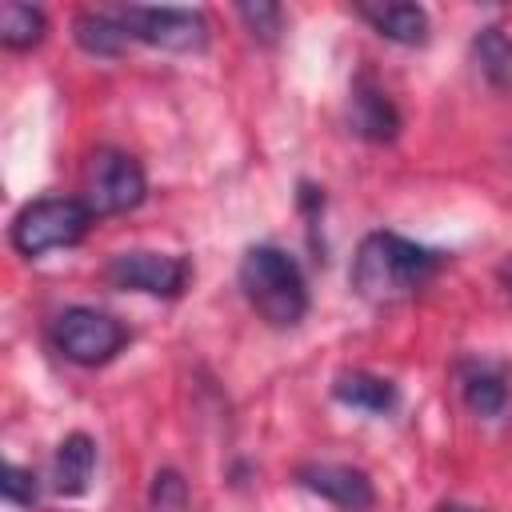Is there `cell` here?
Wrapping results in <instances>:
<instances>
[{
  "label": "cell",
  "instance_id": "obj_1",
  "mask_svg": "<svg viewBox=\"0 0 512 512\" xmlns=\"http://www.w3.org/2000/svg\"><path fill=\"white\" fill-rule=\"evenodd\" d=\"M444 256L396 232H368L352 256V288L372 304H396L432 284Z\"/></svg>",
  "mask_w": 512,
  "mask_h": 512
},
{
  "label": "cell",
  "instance_id": "obj_2",
  "mask_svg": "<svg viewBox=\"0 0 512 512\" xmlns=\"http://www.w3.org/2000/svg\"><path fill=\"white\" fill-rule=\"evenodd\" d=\"M240 292L244 300L276 328H292L304 320L308 312V284H304V272L300 264L276 248V244H252L244 256H240Z\"/></svg>",
  "mask_w": 512,
  "mask_h": 512
},
{
  "label": "cell",
  "instance_id": "obj_3",
  "mask_svg": "<svg viewBox=\"0 0 512 512\" xmlns=\"http://www.w3.org/2000/svg\"><path fill=\"white\" fill-rule=\"evenodd\" d=\"M92 224V212L84 208L80 196H44V200H32L24 204L16 216H12V228H8V240L20 256H44V252H56V248H72L76 240H84Z\"/></svg>",
  "mask_w": 512,
  "mask_h": 512
},
{
  "label": "cell",
  "instance_id": "obj_4",
  "mask_svg": "<svg viewBox=\"0 0 512 512\" xmlns=\"http://www.w3.org/2000/svg\"><path fill=\"white\" fill-rule=\"evenodd\" d=\"M148 196V176L136 156L120 148H96L80 172V200L92 216L132 212Z\"/></svg>",
  "mask_w": 512,
  "mask_h": 512
},
{
  "label": "cell",
  "instance_id": "obj_5",
  "mask_svg": "<svg viewBox=\"0 0 512 512\" xmlns=\"http://www.w3.org/2000/svg\"><path fill=\"white\" fill-rule=\"evenodd\" d=\"M52 340L64 360H72L80 368H96V364H108L128 344V328L100 308L76 304L52 320Z\"/></svg>",
  "mask_w": 512,
  "mask_h": 512
},
{
  "label": "cell",
  "instance_id": "obj_6",
  "mask_svg": "<svg viewBox=\"0 0 512 512\" xmlns=\"http://www.w3.org/2000/svg\"><path fill=\"white\" fill-rule=\"evenodd\" d=\"M192 264L184 256L172 252H148V248H132V252H116L104 264V280L120 292H148V296H180L188 288Z\"/></svg>",
  "mask_w": 512,
  "mask_h": 512
},
{
  "label": "cell",
  "instance_id": "obj_7",
  "mask_svg": "<svg viewBox=\"0 0 512 512\" xmlns=\"http://www.w3.org/2000/svg\"><path fill=\"white\" fill-rule=\"evenodd\" d=\"M132 40L156 44L164 52H200L208 44V20L192 8H120L116 12Z\"/></svg>",
  "mask_w": 512,
  "mask_h": 512
},
{
  "label": "cell",
  "instance_id": "obj_8",
  "mask_svg": "<svg viewBox=\"0 0 512 512\" xmlns=\"http://www.w3.org/2000/svg\"><path fill=\"white\" fill-rule=\"evenodd\" d=\"M296 480H300V488L324 496L328 504H336V508H344V512H372V504H376L372 480H368L360 468H352V464L308 460V464L296 468Z\"/></svg>",
  "mask_w": 512,
  "mask_h": 512
},
{
  "label": "cell",
  "instance_id": "obj_9",
  "mask_svg": "<svg viewBox=\"0 0 512 512\" xmlns=\"http://www.w3.org/2000/svg\"><path fill=\"white\" fill-rule=\"evenodd\" d=\"M356 16L368 20L392 44H424L428 40V12L420 4H356Z\"/></svg>",
  "mask_w": 512,
  "mask_h": 512
},
{
  "label": "cell",
  "instance_id": "obj_10",
  "mask_svg": "<svg viewBox=\"0 0 512 512\" xmlns=\"http://www.w3.org/2000/svg\"><path fill=\"white\" fill-rule=\"evenodd\" d=\"M352 128L364 136V140H396L400 132V112L396 104L388 100V92H380L372 80H360L352 88Z\"/></svg>",
  "mask_w": 512,
  "mask_h": 512
},
{
  "label": "cell",
  "instance_id": "obj_11",
  "mask_svg": "<svg viewBox=\"0 0 512 512\" xmlns=\"http://www.w3.org/2000/svg\"><path fill=\"white\" fill-rule=\"evenodd\" d=\"M92 468H96V440L84 432H72L60 440L52 456V488L60 496H80L92 480Z\"/></svg>",
  "mask_w": 512,
  "mask_h": 512
},
{
  "label": "cell",
  "instance_id": "obj_12",
  "mask_svg": "<svg viewBox=\"0 0 512 512\" xmlns=\"http://www.w3.org/2000/svg\"><path fill=\"white\" fill-rule=\"evenodd\" d=\"M332 396L344 404V408H356V412H372V416H384L396 408V384L384 380V376H372V372H340L332 380Z\"/></svg>",
  "mask_w": 512,
  "mask_h": 512
},
{
  "label": "cell",
  "instance_id": "obj_13",
  "mask_svg": "<svg viewBox=\"0 0 512 512\" xmlns=\"http://www.w3.org/2000/svg\"><path fill=\"white\" fill-rule=\"evenodd\" d=\"M72 40L88 56H120L128 48L132 32L124 28V20L116 12H76L72 16Z\"/></svg>",
  "mask_w": 512,
  "mask_h": 512
},
{
  "label": "cell",
  "instance_id": "obj_14",
  "mask_svg": "<svg viewBox=\"0 0 512 512\" xmlns=\"http://www.w3.org/2000/svg\"><path fill=\"white\" fill-rule=\"evenodd\" d=\"M460 392H464V404L476 412V416H484V420H492V416H500L504 408H508V384H504V372H496L492 364H464V372H460Z\"/></svg>",
  "mask_w": 512,
  "mask_h": 512
},
{
  "label": "cell",
  "instance_id": "obj_15",
  "mask_svg": "<svg viewBox=\"0 0 512 512\" xmlns=\"http://www.w3.org/2000/svg\"><path fill=\"white\" fill-rule=\"evenodd\" d=\"M472 56H476V64L492 88H500V92L512 88V40L496 24H488L472 36Z\"/></svg>",
  "mask_w": 512,
  "mask_h": 512
},
{
  "label": "cell",
  "instance_id": "obj_16",
  "mask_svg": "<svg viewBox=\"0 0 512 512\" xmlns=\"http://www.w3.org/2000/svg\"><path fill=\"white\" fill-rule=\"evenodd\" d=\"M44 32H48V20H44L40 8L16 4V0L0 4V44H4L8 52H28V48H36V44L44 40Z\"/></svg>",
  "mask_w": 512,
  "mask_h": 512
},
{
  "label": "cell",
  "instance_id": "obj_17",
  "mask_svg": "<svg viewBox=\"0 0 512 512\" xmlns=\"http://www.w3.org/2000/svg\"><path fill=\"white\" fill-rule=\"evenodd\" d=\"M152 512H188V484L180 472L164 468L152 480Z\"/></svg>",
  "mask_w": 512,
  "mask_h": 512
},
{
  "label": "cell",
  "instance_id": "obj_18",
  "mask_svg": "<svg viewBox=\"0 0 512 512\" xmlns=\"http://www.w3.org/2000/svg\"><path fill=\"white\" fill-rule=\"evenodd\" d=\"M236 12H240V20L248 24V32H252V36H260V40H276L280 20H284V12H280L276 4L256 0V4H240Z\"/></svg>",
  "mask_w": 512,
  "mask_h": 512
},
{
  "label": "cell",
  "instance_id": "obj_19",
  "mask_svg": "<svg viewBox=\"0 0 512 512\" xmlns=\"http://www.w3.org/2000/svg\"><path fill=\"white\" fill-rule=\"evenodd\" d=\"M0 492H4L8 504L28 508V504H36V476L28 468H20V464H8L4 468V480H0Z\"/></svg>",
  "mask_w": 512,
  "mask_h": 512
},
{
  "label": "cell",
  "instance_id": "obj_20",
  "mask_svg": "<svg viewBox=\"0 0 512 512\" xmlns=\"http://www.w3.org/2000/svg\"><path fill=\"white\" fill-rule=\"evenodd\" d=\"M500 284H504V292H508V300H512V256L500 264Z\"/></svg>",
  "mask_w": 512,
  "mask_h": 512
},
{
  "label": "cell",
  "instance_id": "obj_21",
  "mask_svg": "<svg viewBox=\"0 0 512 512\" xmlns=\"http://www.w3.org/2000/svg\"><path fill=\"white\" fill-rule=\"evenodd\" d=\"M436 512H480V508H472V504H440Z\"/></svg>",
  "mask_w": 512,
  "mask_h": 512
}]
</instances>
